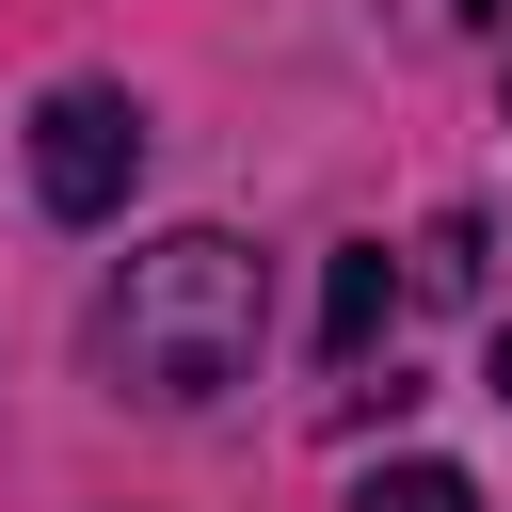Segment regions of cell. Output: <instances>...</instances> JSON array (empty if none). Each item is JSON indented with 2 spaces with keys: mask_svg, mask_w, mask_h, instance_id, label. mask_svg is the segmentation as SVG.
Segmentation results:
<instances>
[{
  "mask_svg": "<svg viewBox=\"0 0 512 512\" xmlns=\"http://www.w3.org/2000/svg\"><path fill=\"white\" fill-rule=\"evenodd\" d=\"M352 512H480V496H464V464H368Z\"/></svg>",
  "mask_w": 512,
  "mask_h": 512,
  "instance_id": "277c9868",
  "label": "cell"
},
{
  "mask_svg": "<svg viewBox=\"0 0 512 512\" xmlns=\"http://www.w3.org/2000/svg\"><path fill=\"white\" fill-rule=\"evenodd\" d=\"M384 320H400V288H384V256H336V304H320V336H336V352H368Z\"/></svg>",
  "mask_w": 512,
  "mask_h": 512,
  "instance_id": "3957f363",
  "label": "cell"
},
{
  "mask_svg": "<svg viewBox=\"0 0 512 512\" xmlns=\"http://www.w3.org/2000/svg\"><path fill=\"white\" fill-rule=\"evenodd\" d=\"M464 16H512V0H464Z\"/></svg>",
  "mask_w": 512,
  "mask_h": 512,
  "instance_id": "8992f818",
  "label": "cell"
},
{
  "mask_svg": "<svg viewBox=\"0 0 512 512\" xmlns=\"http://www.w3.org/2000/svg\"><path fill=\"white\" fill-rule=\"evenodd\" d=\"M496 400H512V336H496Z\"/></svg>",
  "mask_w": 512,
  "mask_h": 512,
  "instance_id": "5b68a950",
  "label": "cell"
},
{
  "mask_svg": "<svg viewBox=\"0 0 512 512\" xmlns=\"http://www.w3.org/2000/svg\"><path fill=\"white\" fill-rule=\"evenodd\" d=\"M112 352H128L144 400H224V384L256 368V256H240L224 224L144 240L128 288H112Z\"/></svg>",
  "mask_w": 512,
  "mask_h": 512,
  "instance_id": "6da1fadb",
  "label": "cell"
},
{
  "mask_svg": "<svg viewBox=\"0 0 512 512\" xmlns=\"http://www.w3.org/2000/svg\"><path fill=\"white\" fill-rule=\"evenodd\" d=\"M128 176H144V112H128L112 80H64V96L32 112V192H48L64 224H112Z\"/></svg>",
  "mask_w": 512,
  "mask_h": 512,
  "instance_id": "7a4b0ae2",
  "label": "cell"
}]
</instances>
